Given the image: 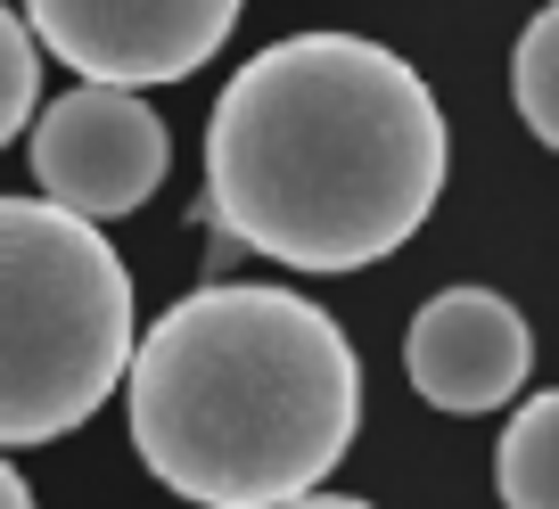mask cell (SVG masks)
<instances>
[{"instance_id": "7a4b0ae2", "label": "cell", "mask_w": 559, "mask_h": 509, "mask_svg": "<svg viewBox=\"0 0 559 509\" xmlns=\"http://www.w3.org/2000/svg\"><path fill=\"white\" fill-rule=\"evenodd\" d=\"M132 452L198 509L321 493L362 427V362L297 288H198L132 337Z\"/></svg>"}, {"instance_id": "3957f363", "label": "cell", "mask_w": 559, "mask_h": 509, "mask_svg": "<svg viewBox=\"0 0 559 509\" xmlns=\"http://www.w3.org/2000/svg\"><path fill=\"white\" fill-rule=\"evenodd\" d=\"M132 337V271L107 230L41 197H0V452L99 420Z\"/></svg>"}, {"instance_id": "277c9868", "label": "cell", "mask_w": 559, "mask_h": 509, "mask_svg": "<svg viewBox=\"0 0 559 509\" xmlns=\"http://www.w3.org/2000/svg\"><path fill=\"white\" fill-rule=\"evenodd\" d=\"M25 132H34L25 157H34L41 206L74 214L91 230L140 214L165 190V165H174V132H165V116L140 90L74 83L67 99H41Z\"/></svg>"}, {"instance_id": "9c48e42d", "label": "cell", "mask_w": 559, "mask_h": 509, "mask_svg": "<svg viewBox=\"0 0 559 509\" xmlns=\"http://www.w3.org/2000/svg\"><path fill=\"white\" fill-rule=\"evenodd\" d=\"M34 107H41V50L17 25V9H0V148L34 123Z\"/></svg>"}, {"instance_id": "8992f818", "label": "cell", "mask_w": 559, "mask_h": 509, "mask_svg": "<svg viewBox=\"0 0 559 509\" xmlns=\"http://www.w3.org/2000/svg\"><path fill=\"white\" fill-rule=\"evenodd\" d=\"M403 369H412V395L437 411H502L535 369V329L510 296L493 288H444L412 313L403 329Z\"/></svg>"}, {"instance_id": "52a82bcc", "label": "cell", "mask_w": 559, "mask_h": 509, "mask_svg": "<svg viewBox=\"0 0 559 509\" xmlns=\"http://www.w3.org/2000/svg\"><path fill=\"white\" fill-rule=\"evenodd\" d=\"M502 509H559V395H526L493 452Z\"/></svg>"}, {"instance_id": "30bf717a", "label": "cell", "mask_w": 559, "mask_h": 509, "mask_svg": "<svg viewBox=\"0 0 559 509\" xmlns=\"http://www.w3.org/2000/svg\"><path fill=\"white\" fill-rule=\"evenodd\" d=\"M0 509H41V501H34V485L9 469V452H0Z\"/></svg>"}, {"instance_id": "8fae6325", "label": "cell", "mask_w": 559, "mask_h": 509, "mask_svg": "<svg viewBox=\"0 0 559 509\" xmlns=\"http://www.w3.org/2000/svg\"><path fill=\"white\" fill-rule=\"evenodd\" d=\"M280 509H370V501H354V493H297V501H280Z\"/></svg>"}, {"instance_id": "ba28073f", "label": "cell", "mask_w": 559, "mask_h": 509, "mask_svg": "<svg viewBox=\"0 0 559 509\" xmlns=\"http://www.w3.org/2000/svg\"><path fill=\"white\" fill-rule=\"evenodd\" d=\"M551 50H559V0H543L519 34V58H510V83H519V116L543 148H559V83H551Z\"/></svg>"}, {"instance_id": "6da1fadb", "label": "cell", "mask_w": 559, "mask_h": 509, "mask_svg": "<svg viewBox=\"0 0 559 509\" xmlns=\"http://www.w3.org/2000/svg\"><path fill=\"white\" fill-rule=\"evenodd\" d=\"M453 132L428 74L362 34L255 50L206 116V206L288 271H362L428 230Z\"/></svg>"}, {"instance_id": "5b68a950", "label": "cell", "mask_w": 559, "mask_h": 509, "mask_svg": "<svg viewBox=\"0 0 559 509\" xmlns=\"http://www.w3.org/2000/svg\"><path fill=\"white\" fill-rule=\"evenodd\" d=\"M247 0H25L34 50L67 58L99 90H157L230 41Z\"/></svg>"}]
</instances>
